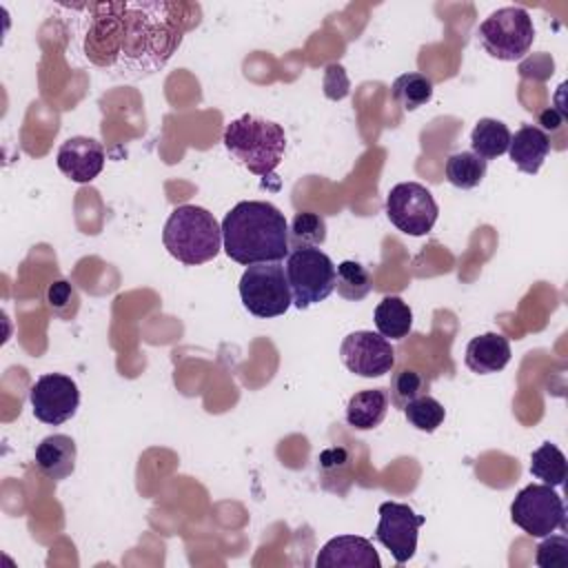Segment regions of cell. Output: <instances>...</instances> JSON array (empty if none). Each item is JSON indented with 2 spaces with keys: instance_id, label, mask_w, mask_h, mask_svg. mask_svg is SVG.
Returning <instances> with one entry per match:
<instances>
[{
  "instance_id": "29",
  "label": "cell",
  "mask_w": 568,
  "mask_h": 568,
  "mask_svg": "<svg viewBox=\"0 0 568 568\" xmlns=\"http://www.w3.org/2000/svg\"><path fill=\"white\" fill-rule=\"evenodd\" d=\"M47 306L51 308V313L55 317L71 320V317H75V313L80 308L78 291L73 288V284L69 280H58V282L49 284V288H47Z\"/></svg>"
},
{
  "instance_id": "3",
  "label": "cell",
  "mask_w": 568,
  "mask_h": 568,
  "mask_svg": "<svg viewBox=\"0 0 568 568\" xmlns=\"http://www.w3.org/2000/svg\"><path fill=\"white\" fill-rule=\"evenodd\" d=\"M222 142L244 169L253 175L268 178L284 158L286 133L282 124L246 113L226 124Z\"/></svg>"
},
{
  "instance_id": "7",
  "label": "cell",
  "mask_w": 568,
  "mask_h": 568,
  "mask_svg": "<svg viewBox=\"0 0 568 568\" xmlns=\"http://www.w3.org/2000/svg\"><path fill=\"white\" fill-rule=\"evenodd\" d=\"M286 277L297 308L320 304L335 291V264L317 246L293 248L286 255Z\"/></svg>"
},
{
  "instance_id": "20",
  "label": "cell",
  "mask_w": 568,
  "mask_h": 568,
  "mask_svg": "<svg viewBox=\"0 0 568 568\" xmlns=\"http://www.w3.org/2000/svg\"><path fill=\"white\" fill-rule=\"evenodd\" d=\"M377 333L386 339H404L413 328V311L399 295H386L373 313Z\"/></svg>"
},
{
  "instance_id": "19",
  "label": "cell",
  "mask_w": 568,
  "mask_h": 568,
  "mask_svg": "<svg viewBox=\"0 0 568 568\" xmlns=\"http://www.w3.org/2000/svg\"><path fill=\"white\" fill-rule=\"evenodd\" d=\"M388 404V393L384 388L359 390L346 404V422L355 430H373L384 422Z\"/></svg>"
},
{
  "instance_id": "22",
  "label": "cell",
  "mask_w": 568,
  "mask_h": 568,
  "mask_svg": "<svg viewBox=\"0 0 568 568\" xmlns=\"http://www.w3.org/2000/svg\"><path fill=\"white\" fill-rule=\"evenodd\" d=\"M530 475L535 479H541L544 484L557 488L566 481L568 475V462L566 455L550 442H544L539 448L530 455Z\"/></svg>"
},
{
  "instance_id": "15",
  "label": "cell",
  "mask_w": 568,
  "mask_h": 568,
  "mask_svg": "<svg viewBox=\"0 0 568 568\" xmlns=\"http://www.w3.org/2000/svg\"><path fill=\"white\" fill-rule=\"evenodd\" d=\"M78 459V446L73 437L55 433L47 435L33 453V464L40 475H44L51 481H62L73 475Z\"/></svg>"
},
{
  "instance_id": "5",
  "label": "cell",
  "mask_w": 568,
  "mask_h": 568,
  "mask_svg": "<svg viewBox=\"0 0 568 568\" xmlns=\"http://www.w3.org/2000/svg\"><path fill=\"white\" fill-rule=\"evenodd\" d=\"M477 40L490 58L515 62L530 51L535 40V24L526 9L501 7L479 24Z\"/></svg>"
},
{
  "instance_id": "13",
  "label": "cell",
  "mask_w": 568,
  "mask_h": 568,
  "mask_svg": "<svg viewBox=\"0 0 568 568\" xmlns=\"http://www.w3.org/2000/svg\"><path fill=\"white\" fill-rule=\"evenodd\" d=\"M104 149L95 138L73 135L58 149L55 164L64 178L78 184L93 182L104 169Z\"/></svg>"
},
{
  "instance_id": "25",
  "label": "cell",
  "mask_w": 568,
  "mask_h": 568,
  "mask_svg": "<svg viewBox=\"0 0 568 568\" xmlns=\"http://www.w3.org/2000/svg\"><path fill=\"white\" fill-rule=\"evenodd\" d=\"M335 288H337L339 297H344L348 302H362L373 288L368 268L355 260L339 262L335 268Z\"/></svg>"
},
{
  "instance_id": "21",
  "label": "cell",
  "mask_w": 568,
  "mask_h": 568,
  "mask_svg": "<svg viewBox=\"0 0 568 568\" xmlns=\"http://www.w3.org/2000/svg\"><path fill=\"white\" fill-rule=\"evenodd\" d=\"M510 131L501 120L495 118H481L470 131V146L473 153L484 160H495L508 151L510 144Z\"/></svg>"
},
{
  "instance_id": "14",
  "label": "cell",
  "mask_w": 568,
  "mask_h": 568,
  "mask_svg": "<svg viewBox=\"0 0 568 568\" xmlns=\"http://www.w3.org/2000/svg\"><path fill=\"white\" fill-rule=\"evenodd\" d=\"M317 568H379V555L366 537L359 535H337L328 539L317 557Z\"/></svg>"
},
{
  "instance_id": "27",
  "label": "cell",
  "mask_w": 568,
  "mask_h": 568,
  "mask_svg": "<svg viewBox=\"0 0 568 568\" xmlns=\"http://www.w3.org/2000/svg\"><path fill=\"white\" fill-rule=\"evenodd\" d=\"M426 388H428V382H426V377L419 371H415V368H399V371L393 373L390 386H388L386 393H388V402L395 408L404 410L406 404H410L413 399L426 395Z\"/></svg>"
},
{
  "instance_id": "17",
  "label": "cell",
  "mask_w": 568,
  "mask_h": 568,
  "mask_svg": "<svg viewBox=\"0 0 568 568\" xmlns=\"http://www.w3.org/2000/svg\"><path fill=\"white\" fill-rule=\"evenodd\" d=\"M506 153L510 155L513 164L519 171L535 175L550 153V140L544 129L535 124H524L521 129L515 131V135H510V144Z\"/></svg>"
},
{
  "instance_id": "26",
  "label": "cell",
  "mask_w": 568,
  "mask_h": 568,
  "mask_svg": "<svg viewBox=\"0 0 568 568\" xmlns=\"http://www.w3.org/2000/svg\"><path fill=\"white\" fill-rule=\"evenodd\" d=\"M326 242V220L313 211H300L288 226V246H322Z\"/></svg>"
},
{
  "instance_id": "30",
  "label": "cell",
  "mask_w": 568,
  "mask_h": 568,
  "mask_svg": "<svg viewBox=\"0 0 568 568\" xmlns=\"http://www.w3.org/2000/svg\"><path fill=\"white\" fill-rule=\"evenodd\" d=\"M535 561L539 568H566L568 566V537L546 535L535 548Z\"/></svg>"
},
{
  "instance_id": "10",
  "label": "cell",
  "mask_w": 568,
  "mask_h": 568,
  "mask_svg": "<svg viewBox=\"0 0 568 568\" xmlns=\"http://www.w3.org/2000/svg\"><path fill=\"white\" fill-rule=\"evenodd\" d=\"M29 402L38 422L60 426L78 413L80 390L69 375L44 373L29 388Z\"/></svg>"
},
{
  "instance_id": "8",
  "label": "cell",
  "mask_w": 568,
  "mask_h": 568,
  "mask_svg": "<svg viewBox=\"0 0 568 568\" xmlns=\"http://www.w3.org/2000/svg\"><path fill=\"white\" fill-rule=\"evenodd\" d=\"M510 519L526 535L541 539L557 528H566V508L552 486L530 484L515 495Z\"/></svg>"
},
{
  "instance_id": "23",
  "label": "cell",
  "mask_w": 568,
  "mask_h": 568,
  "mask_svg": "<svg viewBox=\"0 0 568 568\" xmlns=\"http://www.w3.org/2000/svg\"><path fill=\"white\" fill-rule=\"evenodd\" d=\"M390 91H393V100L404 111H415V109L424 106L426 102H430V98H433V82L424 73L408 71V73H402V75H397L393 80Z\"/></svg>"
},
{
  "instance_id": "12",
  "label": "cell",
  "mask_w": 568,
  "mask_h": 568,
  "mask_svg": "<svg viewBox=\"0 0 568 568\" xmlns=\"http://www.w3.org/2000/svg\"><path fill=\"white\" fill-rule=\"evenodd\" d=\"M342 364L357 377H382L395 366V348L390 339L373 331H353L339 346Z\"/></svg>"
},
{
  "instance_id": "2",
  "label": "cell",
  "mask_w": 568,
  "mask_h": 568,
  "mask_svg": "<svg viewBox=\"0 0 568 568\" xmlns=\"http://www.w3.org/2000/svg\"><path fill=\"white\" fill-rule=\"evenodd\" d=\"M222 248L244 266L282 262L291 253L288 222L271 202H237L222 220Z\"/></svg>"
},
{
  "instance_id": "4",
  "label": "cell",
  "mask_w": 568,
  "mask_h": 568,
  "mask_svg": "<svg viewBox=\"0 0 568 568\" xmlns=\"http://www.w3.org/2000/svg\"><path fill=\"white\" fill-rule=\"evenodd\" d=\"M162 242L178 262L200 266L217 257L222 248V224L204 206L180 204L164 224Z\"/></svg>"
},
{
  "instance_id": "11",
  "label": "cell",
  "mask_w": 568,
  "mask_h": 568,
  "mask_svg": "<svg viewBox=\"0 0 568 568\" xmlns=\"http://www.w3.org/2000/svg\"><path fill=\"white\" fill-rule=\"evenodd\" d=\"M424 521V515H417L408 504L384 501L379 504V524L375 528V539L384 548H388L397 564H406L417 550V535Z\"/></svg>"
},
{
  "instance_id": "24",
  "label": "cell",
  "mask_w": 568,
  "mask_h": 568,
  "mask_svg": "<svg viewBox=\"0 0 568 568\" xmlns=\"http://www.w3.org/2000/svg\"><path fill=\"white\" fill-rule=\"evenodd\" d=\"M486 160L475 155L473 151H459L448 155L446 160V180L457 189H475L486 175Z\"/></svg>"
},
{
  "instance_id": "9",
  "label": "cell",
  "mask_w": 568,
  "mask_h": 568,
  "mask_svg": "<svg viewBox=\"0 0 568 568\" xmlns=\"http://www.w3.org/2000/svg\"><path fill=\"white\" fill-rule=\"evenodd\" d=\"M386 215L397 231L419 237L433 231L439 206L424 184L399 182L386 195Z\"/></svg>"
},
{
  "instance_id": "6",
  "label": "cell",
  "mask_w": 568,
  "mask_h": 568,
  "mask_svg": "<svg viewBox=\"0 0 568 568\" xmlns=\"http://www.w3.org/2000/svg\"><path fill=\"white\" fill-rule=\"evenodd\" d=\"M244 308L262 320L280 317L293 304L286 266L282 262H260L246 266L240 277Z\"/></svg>"
},
{
  "instance_id": "18",
  "label": "cell",
  "mask_w": 568,
  "mask_h": 568,
  "mask_svg": "<svg viewBox=\"0 0 568 568\" xmlns=\"http://www.w3.org/2000/svg\"><path fill=\"white\" fill-rule=\"evenodd\" d=\"M353 470H355L353 455L344 446H331L317 455V477L324 490H331L335 495H346L353 484Z\"/></svg>"
},
{
  "instance_id": "1",
  "label": "cell",
  "mask_w": 568,
  "mask_h": 568,
  "mask_svg": "<svg viewBox=\"0 0 568 568\" xmlns=\"http://www.w3.org/2000/svg\"><path fill=\"white\" fill-rule=\"evenodd\" d=\"M69 11V58L109 78L135 82L158 73L178 51L202 11L189 2H84Z\"/></svg>"
},
{
  "instance_id": "16",
  "label": "cell",
  "mask_w": 568,
  "mask_h": 568,
  "mask_svg": "<svg viewBox=\"0 0 568 568\" xmlns=\"http://www.w3.org/2000/svg\"><path fill=\"white\" fill-rule=\"evenodd\" d=\"M510 342L501 333H484L468 342L464 362L477 375H490L506 368L510 362Z\"/></svg>"
},
{
  "instance_id": "31",
  "label": "cell",
  "mask_w": 568,
  "mask_h": 568,
  "mask_svg": "<svg viewBox=\"0 0 568 568\" xmlns=\"http://www.w3.org/2000/svg\"><path fill=\"white\" fill-rule=\"evenodd\" d=\"M561 122H564V113L555 111L552 106H550V109H546V111L541 113V118H539V124H541L546 131H555V129H559V126H561ZM541 126H539V129H541Z\"/></svg>"
},
{
  "instance_id": "28",
  "label": "cell",
  "mask_w": 568,
  "mask_h": 568,
  "mask_svg": "<svg viewBox=\"0 0 568 568\" xmlns=\"http://www.w3.org/2000/svg\"><path fill=\"white\" fill-rule=\"evenodd\" d=\"M404 415L413 428H417L422 433H435L437 426H442L446 410L435 397L422 395V397L413 399L410 404H406Z\"/></svg>"
}]
</instances>
